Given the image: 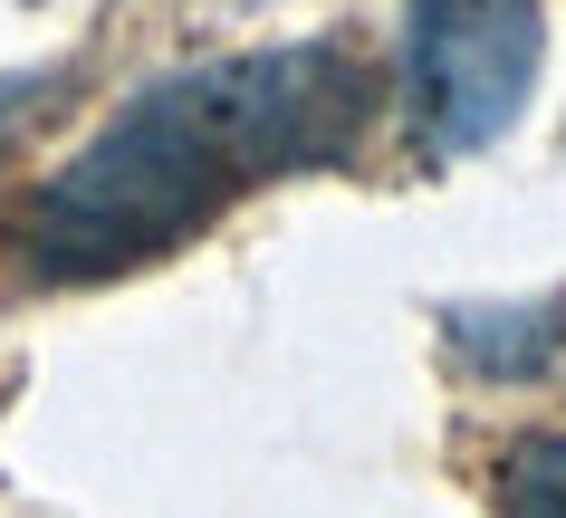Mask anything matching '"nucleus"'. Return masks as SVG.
I'll use <instances>...</instances> for the list:
<instances>
[{
    "label": "nucleus",
    "mask_w": 566,
    "mask_h": 518,
    "mask_svg": "<svg viewBox=\"0 0 566 518\" xmlns=\"http://www.w3.org/2000/svg\"><path fill=\"white\" fill-rule=\"evenodd\" d=\"M451 336H461V356H471L480 374H537L547 356H557V336H566V298L461 307V317H451Z\"/></svg>",
    "instance_id": "3"
},
{
    "label": "nucleus",
    "mask_w": 566,
    "mask_h": 518,
    "mask_svg": "<svg viewBox=\"0 0 566 518\" xmlns=\"http://www.w3.org/2000/svg\"><path fill=\"white\" fill-rule=\"evenodd\" d=\"M403 59H413V125L442 154H480L518 125L547 30L537 0H413Z\"/></svg>",
    "instance_id": "2"
},
{
    "label": "nucleus",
    "mask_w": 566,
    "mask_h": 518,
    "mask_svg": "<svg viewBox=\"0 0 566 518\" xmlns=\"http://www.w3.org/2000/svg\"><path fill=\"white\" fill-rule=\"evenodd\" d=\"M500 518H566V432H528L500 461Z\"/></svg>",
    "instance_id": "4"
},
{
    "label": "nucleus",
    "mask_w": 566,
    "mask_h": 518,
    "mask_svg": "<svg viewBox=\"0 0 566 518\" xmlns=\"http://www.w3.org/2000/svg\"><path fill=\"white\" fill-rule=\"evenodd\" d=\"M375 106L356 49L307 39L260 59H211L96 125L30 202V260L39 278H116L221 221L240 192L346 163Z\"/></svg>",
    "instance_id": "1"
}]
</instances>
